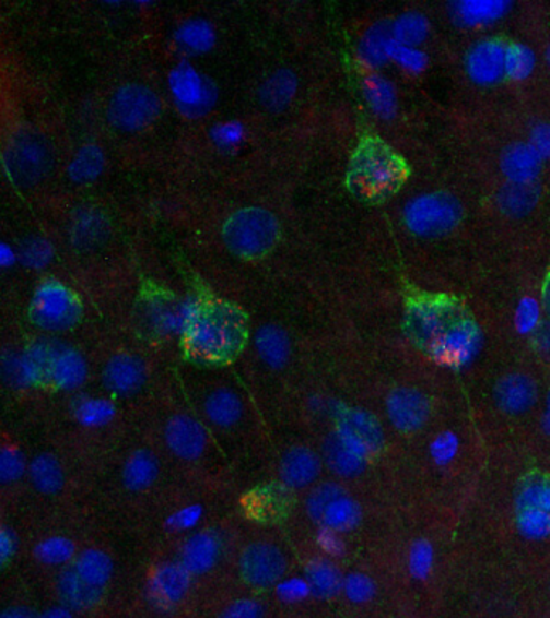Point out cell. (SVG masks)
Here are the masks:
<instances>
[{
  "label": "cell",
  "instance_id": "obj_1",
  "mask_svg": "<svg viewBox=\"0 0 550 618\" xmlns=\"http://www.w3.org/2000/svg\"><path fill=\"white\" fill-rule=\"evenodd\" d=\"M403 332L421 355L436 365L461 368L477 355L481 329L461 298L419 290L403 304Z\"/></svg>",
  "mask_w": 550,
  "mask_h": 618
},
{
  "label": "cell",
  "instance_id": "obj_2",
  "mask_svg": "<svg viewBox=\"0 0 550 618\" xmlns=\"http://www.w3.org/2000/svg\"><path fill=\"white\" fill-rule=\"evenodd\" d=\"M250 318L244 308L203 284H196L186 304L179 353L200 369H225L249 346Z\"/></svg>",
  "mask_w": 550,
  "mask_h": 618
},
{
  "label": "cell",
  "instance_id": "obj_3",
  "mask_svg": "<svg viewBox=\"0 0 550 618\" xmlns=\"http://www.w3.org/2000/svg\"><path fill=\"white\" fill-rule=\"evenodd\" d=\"M412 168L393 145L376 134L359 139L346 171V187L365 205H382L409 182Z\"/></svg>",
  "mask_w": 550,
  "mask_h": 618
},
{
  "label": "cell",
  "instance_id": "obj_4",
  "mask_svg": "<svg viewBox=\"0 0 550 618\" xmlns=\"http://www.w3.org/2000/svg\"><path fill=\"white\" fill-rule=\"evenodd\" d=\"M20 372L33 389L50 393L73 392L87 379L86 358L66 342L40 338L26 346Z\"/></svg>",
  "mask_w": 550,
  "mask_h": 618
},
{
  "label": "cell",
  "instance_id": "obj_5",
  "mask_svg": "<svg viewBox=\"0 0 550 618\" xmlns=\"http://www.w3.org/2000/svg\"><path fill=\"white\" fill-rule=\"evenodd\" d=\"M283 239L280 219L264 206H243L226 217L222 240L227 253L246 263L267 260Z\"/></svg>",
  "mask_w": 550,
  "mask_h": 618
},
{
  "label": "cell",
  "instance_id": "obj_6",
  "mask_svg": "<svg viewBox=\"0 0 550 618\" xmlns=\"http://www.w3.org/2000/svg\"><path fill=\"white\" fill-rule=\"evenodd\" d=\"M26 318L37 331L66 334L80 328L84 319L81 295L66 282L46 278L34 290Z\"/></svg>",
  "mask_w": 550,
  "mask_h": 618
},
{
  "label": "cell",
  "instance_id": "obj_7",
  "mask_svg": "<svg viewBox=\"0 0 550 618\" xmlns=\"http://www.w3.org/2000/svg\"><path fill=\"white\" fill-rule=\"evenodd\" d=\"M186 305L178 295L154 281L144 278L139 285L134 304V322L142 338L152 343L168 341L182 332Z\"/></svg>",
  "mask_w": 550,
  "mask_h": 618
},
{
  "label": "cell",
  "instance_id": "obj_8",
  "mask_svg": "<svg viewBox=\"0 0 550 618\" xmlns=\"http://www.w3.org/2000/svg\"><path fill=\"white\" fill-rule=\"evenodd\" d=\"M3 165L13 186L28 190L52 175L56 155L52 145L44 135L23 132L15 135L5 148Z\"/></svg>",
  "mask_w": 550,
  "mask_h": 618
},
{
  "label": "cell",
  "instance_id": "obj_9",
  "mask_svg": "<svg viewBox=\"0 0 550 618\" xmlns=\"http://www.w3.org/2000/svg\"><path fill=\"white\" fill-rule=\"evenodd\" d=\"M464 209L453 193L430 192L410 200L403 210V224L417 237L446 236L461 223Z\"/></svg>",
  "mask_w": 550,
  "mask_h": 618
},
{
  "label": "cell",
  "instance_id": "obj_10",
  "mask_svg": "<svg viewBox=\"0 0 550 618\" xmlns=\"http://www.w3.org/2000/svg\"><path fill=\"white\" fill-rule=\"evenodd\" d=\"M515 522L529 538L550 536V472L531 468L518 478Z\"/></svg>",
  "mask_w": 550,
  "mask_h": 618
},
{
  "label": "cell",
  "instance_id": "obj_11",
  "mask_svg": "<svg viewBox=\"0 0 550 618\" xmlns=\"http://www.w3.org/2000/svg\"><path fill=\"white\" fill-rule=\"evenodd\" d=\"M161 114V97L144 84H125L108 100V121L120 132L144 131L159 120Z\"/></svg>",
  "mask_w": 550,
  "mask_h": 618
},
{
  "label": "cell",
  "instance_id": "obj_12",
  "mask_svg": "<svg viewBox=\"0 0 550 618\" xmlns=\"http://www.w3.org/2000/svg\"><path fill=\"white\" fill-rule=\"evenodd\" d=\"M290 569L286 552L270 542H254L241 551L237 570L241 582L254 591L280 585Z\"/></svg>",
  "mask_w": 550,
  "mask_h": 618
},
{
  "label": "cell",
  "instance_id": "obj_13",
  "mask_svg": "<svg viewBox=\"0 0 550 618\" xmlns=\"http://www.w3.org/2000/svg\"><path fill=\"white\" fill-rule=\"evenodd\" d=\"M305 509L315 524L331 532H348L359 521V506L341 485H318L307 496Z\"/></svg>",
  "mask_w": 550,
  "mask_h": 618
},
{
  "label": "cell",
  "instance_id": "obj_14",
  "mask_svg": "<svg viewBox=\"0 0 550 618\" xmlns=\"http://www.w3.org/2000/svg\"><path fill=\"white\" fill-rule=\"evenodd\" d=\"M295 504H297L295 491L281 480L268 482L250 488L241 501L244 518L249 519L254 524L265 526L286 524Z\"/></svg>",
  "mask_w": 550,
  "mask_h": 618
},
{
  "label": "cell",
  "instance_id": "obj_15",
  "mask_svg": "<svg viewBox=\"0 0 550 618\" xmlns=\"http://www.w3.org/2000/svg\"><path fill=\"white\" fill-rule=\"evenodd\" d=\"M335 435L366 461L382 453L385 430L368 411L360 407H339L335 417Z\"/></svg>",
  "mask_w": 550,
  "mask_h": 618
},
{
  "label": "cell",
  "instance_id": "obj_16",
  "mask_svg": "<svg viewBox=\"0 0 550 618\" xmlns=\"http://www.w3.org/2000/svg\"><path fill=\"white\" fill-rule=\"evenodd\" d=\"M386 414L390 426L402 435L419 433L430 423L433 403L430 396L416 387H399L386 400Z\"/></svg>",
  "mask_w": 550,
  "mask_h": 618
},
{
  "label": "cell",
  "instance_id": "obj_17",
  "mask_svg": "<svg viewBox=\"0 0 550 618\" xmlns=\"http://www.w3.org/2000/svg\"><path fill=\"white\" fill-rule=\"evenodd\" d=\"M507 46L504 37H485L471 46L465 57L468 78L480 86H494L507 80Z\"/></svg>",
  "mask_w": 550,
  "mask_h": 618
},
{
  "label": "cell",
  "instance_id": "obj_18",
  "mask_svg": "<svg viewBox=\"0 0 550 618\" xmlns=\"http://www.w3.org/2000/svg\"><path fill=\"white\" fill-rule=\"evenodd\" d=\"M148 368L134 353L121 352L110 356L102 369V383L115 396L128 399L144 389Z\"/></svg>",
  "mask_w": 550,
  "mask_h": 618
},
{
  "label": "cell",
  "instance_id": "obj_19",
  "mask_svg": "<svg viewBox=\"0 0 550 618\" xmlns=\"http://www.w3.org/2000/svg\"><path fill=\"white\" fill-rule=\"evenodd\" d=\"M166 448L183 461H197L206 454L209 437L202 424L188 414L169 417L163 430Z\"/></svg>",
  "mask_w": 550,
  "mask_h": 618
},
{
  "label": "cell",
  "instance_id": "obj_20",
  "mask_svg": "<svg viewBox=\"0 0 550 618\" xmlns=\"http://www.w3.org/2000/svg\"><path fill=\"white\" fill-rule=\"evenodd\" d=\"M192 577L182 563H163L149 580V596L152 604L162 610H173L185 603L191 587Z\"/></svg>",
  "mask_w": 550,
  "mask_h": 618
},
{
  "label": "cell",
  "instance_id": "obj_21",
  "mask_svg": "<svg viewBox=\"0 0 550 618\" xmlns=\"http://www.w3.org/2000/svg\"><path fill=\"white\" fill-rule=\"evenodd\" d=\"M223 556V539L215 530H202L186 539L178 562L191 577L212 572Z\"/></svg>",
  "mask_w": 550,
  "mask_h": 618
},
{
  "label": "cell",
  "instance_id": "obj_22",
  "mask_svg": "<svg viewBox=\"0 0 550 618\" xmlns=\"http://www.w3.org/2000/svg\"><path fill=\"white\" fill-rule=\"evenodd\" d=\"M172 91L179 107L189 114L209 110L215 102V87L189 64H182L173 71Z\"/></svg>",
  "mask_w": 550,
  "mask_h": 618
},
{
  "label": "cell",
  "instance_id": "obj_23",
  "mask_svg": "<svg viewBox=\"0 0 550 618\" xmlns=\"http://www.w3.org/2000/svg\"><path fill=\"white\" fill-rule=\"evenodd\" d=\"M321 465L320 456L312 448H291L281 460V482L294 491L314 487L320 477Z\"/></svg>",
  "mask_w": 550,
  "mask_h": 618
},
{
  "label": "cell",
  "instance_id": "obj_24",
  "mask_svg": "<svg viewBox=\"0 0 550 618\" xmlns=\"http://www.w3.org/2000/svg\"><path fill=\"white\" fill-rule=\"evenodd\" d=\"M494 400L502 413L519 416L535 406L538 389L525 373H508L495 383Z\"/></svg>",
  "mask_w": 550,
  "mask_h": 618
},
{
  "label": "cell",
  "instance_id": "obj_25",
  "mask_svg": "<svg viewBox=\"0 0 550 618\" xmlns=\"http://www.w3.org/2000/svg\"><path fill=\"white\" fill-rule=\"evenodd\" d=\"M541 154L529 142L511 145L501 158V169L507 182L535 185L542 169Z\"/></svg>",
  "mask_w": 550,
  "mask_h": 618
},
{
  "label": "cell",
  "instance_id": "obj_26",
  "mask_svg": "<svg viewBox=\"0 0 550 618\" xmlns=\"http://www.w3.org/2000/svg\"><path fill=\"white\" fill-rule=\"evenodd\" d=\"M203 413L213 426L219 429H231L243 419V399L234 390L225 387L212 390L203 402Z\"/></svg>",
  "mask_w": 550,
  "mask_h": 618
},
{
  "label": "cell",
  "instance_id": "obj_27",
  "mask_svg": "<svg viewBox=\"0 0 550 618\" xmlns=\"http://www.w3.org/2000/svg\"><path fill=\"white\" fill-rule=\"evenodd\" d=\"M73 572L86 583L87 586L105 594L108 585H110L112 573H114V563L110 557L98 549H87L81 552L71 563Z\"/></svg>",
  "mask_w": 550,
  "mask_h": 618
},
{
  "label": "cell",
  "instance_id": "obj_28",
  "mask_svg": "<svg viewBox=\"0 0 550 618\" xmlns=\"http://www.w3.org/2000/svg\"><path fill=\"white\" fill-rule=\"evenodd\" d=\"M256 349L264 365L271 369H281L290 361V335L278 325H264L256 334Z\"/></svg>",
  "mask_w": 550,
  "mask_h": 618
},
{
  "label": "cell",
  "instance_id": "obj_29",
  "mask_svg": "<svg viewBox=\"0 0 550 618\" xmlns=\"http://www.w3.org/2000/svg\"><path fill=\"white\" fill-rule=\"evenodd\" d=\"M57 591H59L60 601L63 606L71 610H87L96 607L105 594L98 593L93 587L87 586L77 573L73 572L70 566L63 570L62 575L59 577L57 583Z\"/></svg>",
  "mask_w": 550,
  "mask_h": 618
},
{
  "label": "cell",
  "instance_id": "obj_30",
  "mask_svg": "<svg viewBox=\"0 0 550 618\" xmlns=\"http://www.w3.org/2000/svg\"><path fill=\"white\" fill-rule=\"evenodd\" d=\"M499 210L505 216L522 217L531 213L539 202V189L535 185H515L507 182L495 197Z\"/></svg>",
  "mask_w": 550,
  "mask_h": 618
},
{
  "label": "cell",
  "instance_id": "obj_31",
  "mask_svg": "<svg viewBox=\"0 0 550 618\" xmlns=\"http://www.w3.org/2000/svg\"><path fill=\"white\" fill-rule=\"evenodd\" d=\"M30 480L39 494L54 496L66 487V471L56 457L39 454L30 464Z\"/></svg>",
  "mask_w": 550,
  "mask_h": 618
},
{
  "label": "cell",
  "instance_id": "obj_32",
  "mask_svg": "<svg viewBox=\"0 0 550 618\" xmlns=\"http://www.w3.org/2000/svg\"><path fill=\"white\" fill-rule=\"evenodd\" d=\"M305 583L308 591L320 599H329L336 596L344 586V579L335 563L329 560L318 559L308 563L305 569Z\"/></svg>",
  "mask_w": 550,
  "mask_h": 618
},
{
  "label": "cell",
  "instance_id": "obj_33",
  "mask_svg": "<svg viewBox=\"0 0 550 618\" xmlns=\"http://www.w3.org/2000/svg\"><path fill=\"white\" fill-rule=\"evenodd\" d=\"M324 457L325 463L332 472H336L342 477H354V475L360 474L365 467V457L360 456L355 453L352 448H349L341 438L329 437L324 444Z\"/></svg>",
  "mask_w": 550,
  "mask_h": 618
},
{
  "label": "cell",
  "instance_id": "obj_34",
  "mask_svg": "<svg viewBox=\"0 0 550 618\" xmlns=\"http://www.w3.org/2000/svg\"><path fill=\"white\" fill-rule=\"evenodd\" d=\"M104 168V152L97 145H84L71 158L68 176L74 185H91L101 178Z\"/></svg>",
  "mask_w": 550,
  "mask_h": 618
},
{
  "label": "cell",
  "instance_id": "obj_35",
  "mask_svg": "<svg viewBox=\"0 0 550 618\" xmlns=\"http://www.w3.org/2000/svg\"><path fill=\"white\" fill-rule=\"evenodd\" d=\"M507 9L508 3L501 0H468L457 3L455 15L464 25L484 26L504 16Z\"/></svg>",
  "mask_w": 550,
  "mask_h": 618
},
{
  "label": "cell",
  "instance_id": "obj_36",
  "mask_svg": "<svg viewBox=\"0 0 550 618\" xmlns=\"http://www.w3.org/2000/svg\"><path fill=\"white\" fill-rule=\"evenodd\" d=\"M430 33V23L420 12H406L397 16L390 25L394 43L402 47L420 46Z\"/></svg>",
  "mask_w": 550,
  "mask_h": 618
},
{
  "label": "cell",
  "instance_id": "obj_37",
  "mask_svg": "<svg viewBox=\"0 0 550 618\" xmlns=\"http://www.w3.org/2000/svg\"><path fill=\"white\" fill-rule=\"evenodd\" d=\"M157 460L149 451H138L125 465V484L130 490H144L157 478Z\"/></svg>",
  "mask_w": 550,
  "mask_h": 618
},
{
  "label": "cell",
  "instance_id": "obj_38",
  "mask_svg": "<svg viewBox=\"0 0 550 618\" xmlns=\"http://www.w3.org/2000/svg\"><path fill=\"white\" fill-rule=\"evenodd\" d=\"M363 93L370 107L379 117H390L396 108V94L393 86L383 76L375 73H366L363 78Z\"/></svg>",
  "mask_w": 550,
  "mask_h": 618
},
{
  "label": "cell",
  "instance_id": "obj_39",
  "mask_svg": "<svg viewBox=\"0 0 550 618\" xmlns=\"http://www.w3.org/2000/svg\"><path fill=\"white\" fill-rule=\"evenodd\" d=\"M390 44H393V34H390V25L382 23V25L373 26L366 36L363 37L362 56L368 67H378L389 59Z\"/></svg>",
  "mask_w": 550,
  "mask_h": 618
},
{
  "label": "cell",
  "instance_id": "obj_40",
  "mask_svg": "<svg viewBox=\"0 0 550 618\" xmlns=\"http://www.w3.org/2000/svg\"><path fill=\"white\" fill-rule=\"evenodd\" d=\"M176 40H178L179 47L188 54H203L213 46L215 36H213L209 23L191 20L178 29Z\"/></svg>",
  "mask_w": 550,
  "mask_h": 618
},
{
  "label": "cell",
  "instance_id": "obj_41",
  "mask_svg": "<svg viewBox=\"0 0 550 618\" xmlns=\"http://www.w3.org/2000/svg\"><path fill=\"white\" fill-rule=\"evenodd\" d=\"M536 67V57L529 47L508 40L507 46V80H526Z\"/></svg>",
  "mask_w": 550,
  "mask_h": 618
},
{
  "label": "cell",
  "instance_id": "obj_42",
  "mask_svg": "<svg viewBox=\"0 0 550 618\" xmlns=\"http://www.w3.org/2000/svg\"><path fill=\"white\" fill-rule=\"evenodd\" d=\"M264 606L254 597H241L227 604L219 618H264Z\"/></svg>",
  "mask_w": 550,
  "mask_h": 618
},
{
  "label": "cell",
  "instance_id": "obj_43",
  "mask_svg": "<svg viewBox=\"0 0 550 618\" xmlns=\"http://www.w3.org/2000/svg\"><path fill=\"white\" fill-rule=\"evenodd\" d=\"M389 59L396 60L400 67L410 71H419L426 63L423 52H420L419 49L399 46V44L394 43V39L393 44H390Z\"/></svg>",
  "mask_w": 550,
  "mask_h": 618
},
{
  "label": "cell",
  "instance_id": "obj_44",
  "mask_svg": "<svg viewBox=\"0 0 550 618\" xmlns=\"http://www.w3.org/2000/svg\"><path fill=\"white\" fill-rule=\"evenodd\" d=\"M292 93H294V81L286 73H280L268 83V87L265 90V94H267L265 102L268 105H277L274 102L278 100V104L283 105L290 100Z\"/></svg>",
  "mask_w": 550,
  "mask_h": 618
},
{
  "label": "cell",
  "instance_id": "obj_45",
  "mask_svg": "<svg viewBox=\"0 0 550 618\" xmlns=\"http://www.w3.org/2000/svg\"><path fill=\"white\" fill-rule=\"evenodd\" d=\"M25 471L22 457L15 450H3L2 460H0V475H2L3 484L19 480Z\"/></svg>",
  "mask_w": 550,
  "mask_h": 618
},
{
  "label": "cell",
  "instance_id": "obj_46",
  "mask_svg": "<svg viewBox=\"0 0 550 618\" xmlns=\"http://www.w3.org/2000/svg\"><path fill=\"white\" fill-rule=\"evenodd\" d=\"M346 596L349 599L354 601V603H363V601L368 599L372 596V582H370L366 577L363 575H351L344 580V586H342Z\"/></svg>",
  "mask_w": 550,
  "mask_h": 618
},
{
  "label": "cell",
  "instance_id": "obj_47",
  "mask_svg": "<svg viewBox=\"0 0 550 618\" xmlns=\"http://www.w3.org/2000/svg\"><path fill=\"white\" fill-rule=\"evenodd\" d=\"M529 144L541 154L542 158H550V123L535 126Z\"/></svg>",
  "mask_w": 550,
  "mask_h": 618
},
{
  "label": "cell",
  "instance_id": "obj_48",
  "mask_svg": "<svg viewBox=\"0 0 550 618\" xmlns=\"http://www.w3.org/2000/svg\"><path fill=\"white\" fill-rule=\"evenodd\" d=\"M542 309H545L546 318L550 322V268L548 274H546L545 282H542V297H541Z\"/></svg>",
  "mask_w": 550,
  "mask_h": 618
},
{
  "label": "cell",
  "instance_id": "obj_49",
  "mask_svg": "<svg viewBox=\"0 0 550 618\" xmlns=\"http://www.w3.org/2000/svg\"><path fill=\"white\" fill-rule=\"evenodd\" d=\"M2 618H37L36 616H33L32 613H30L28 609H25V607H10V609H7L5 613H3Z\"/></svg>",
  "mask_w": 550,
  "mask_h": 618
},
{
  "label": "cell",
  "instance_id": "obj_50",
  "mask_svg": "<svg viewBox=\"0 0 550 618\" xmlns=\"http://www.w3.org/2000/svg\"><path fill=\"white\" fill-rule=\"evenodd\" d=\"M2 542H0V551H2V555H0V557H2V563L3 566H7V562H9L10 557L13 556V548H9V535H7L5 530H3L2 533Z\"/></svg>",
  "mask_w": 550,
  "mask_h": 618
},
{
  "label": "cell",
  "instance_id": "obj_51",
  "mask_svg": "<svg viewBox=\"0 0 550 618\" xmlns=\"http://www.w3.org/2000/svg\"><path fill=\"white\" fill-rule=\"evenodd\" d=\"M40 618H71L70 613H68V609L66 607V609H50L47 610L46 614H44L43 617Z\"/></svg>",
  "mask_w": 550,
  "mask_h": 618
},
{
  "label": "cell",
  "instance_id": "obj_52",
  "mask_svg": "<svg viewBox=\"0 0 550 618\" xmlns=\"http://www.w3.org/2000/svg\"><path fill=\"white\" fill-rule=\"evenodd\" d=\"M545 427L546 430L550 433V392L548 395V403H546V411H545Z\"/></svg>",
  "mask_w": 550,
  "mask_h": 618
},
{
  "label": "cell",
  "instance_id": "obj_53",
  "mask_svg": "<svg viewBox=\"0 0 550 618\" xmlns=\"http://www.w3.org/2000/svg\"><path fill=\"white\" fill-rule=\"evenodd\" d=\"M546 59H548V63L550 64V46L548 47V50H546Z\"/></svg>",
  "mask_w": 550,
  "mask_h": 618
}]
</instances>
